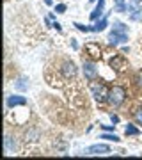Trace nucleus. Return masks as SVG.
I'll return each mask as SVG.
<instances>
[{"label": "nucleus", "instance_id": "0eeeda50", "mask_svg": "<svg viewBox=\"0 0 142 160\" xmlns=\"http://www.w3.org/2000/svg\"><path fill=\"white\" fill-rule=\"evenodd\" d=\"M62 75L66 77V78H75L76 77V66H75V62H64L62 64Z\"/></svg>", "mask_w": 142, "mask_h": 160}, {"label": "nucleus", "instance_id": "a211bd4d", "mask_svg": "<svg viewBox=\"0 0 142 160\" xmlns=\"http://www.w3.org/2000/svg\"><path fill=\"white\" fill-rule=\"evenodd\" d=\"M87 50H92V57H100V48L96 50V45H87Z\"/></svg>", "mask_w": 142, "mask_h": 160}, {"label": "nucleus", "instance_id": "7ed1b4c3", "mask_svg": "<svg viewBox=\"0 0 142 160\" xmlns=\"http://www.w3.org/2000/svg\"><path fill=\"white\" fill-rule=\"evenodd\" d=\"M126 41H128V32H115V30H112L110 36H108V43L112 46H117L121 43H126Z\"/></svg>", "mask_w": 142, "mask_h": 160}, {"label": "nucleus", "instance_id": "4be33fe9", "mask_svg": "<svg viewBox=\"0 0 142 160\" xmlns=\"http://www.w3.org/2000/svg\"><path fill=\"white\" fill-rule=\"evenodd\" d=\"M55 11L57 12H66V6H64V4H59V6L55 7Z\"/></svg>", "mask_w": 142, "mask_h": 160}, {"label": "nucleus", "instance_id": "9d476101", "mask_svg": "<svg viewBox=\"0 0 142 160\" xmlns=\"http://www.w3.org/2000/svg\"><path fill=\"white\" fill-rule=\"evenodd\" d=\"M4 148H6V151H9V153H14V151H16V142L12 141L11 135H6V139H4Z\"/></svg>", "mask_w": 142, "mask_h": 160}, {"label": "nucleus", "instance_id": "dca6fc26", "mask_svg": "<svg viewBox=\"0 0 142 160\" xmlns=\"http://www.w3.org/2000/svg\"><path fill=\"white\" fill-rule=\"evenodd\" d=\"M125 133H126V135H139L140 132H139V128H137V126L128 125V126H126V130H125Z\"/></svg>", "mask_w": 142, "mask_h": 160}, {"label": "nucleus", "instance_id": "f3484780", "mask_svg": "<svg viewBox=\"0 0 142 160\" xmlns=\"http://www.w3.org/2000/svg\"><path fill=\"white\" fill-rule=\"evenodd\" d=\"M100 139H105V141H114V142H119V141H121V139L117 137L115 133H103Z\"/></svg>", "mask_w": 142, "mask_h": 160}, {"label": "nucleus", "instance_id": "b1692460", "mask_svg": "<svg viewBox=\"0 0 142 160\" xmlns=\"http://www.w3.org/2000/svg\"><path fill=\"white\" fill-rule=\"evenodd\" d=\"M110 119H112V123H119V118H117V116H110Z\"/></svg>", "mask_w": 142, "mask_h": 160}, {"label": "nucleus", "instance_id": "20e7f679", "mask_svg": "<svg viewBox=\"0 0 142 160\" xmlns=\"http://www.w3.org/2000/svg\"><path fill=\"white\" fill-rule=\"evenodd\" d=\"M82 68H84V75L87 80H94L98 75V69H96V64L91 62V61H84L82 64Z\"/></svg>", "mask_w": 142, "mask_h": 160}, {"label": "nucleus", "instance_id": "2eb2a0df", "mask_svg": "<svg viewBox=\"0 0 142 160\" xmlns=\"http://www.w3.org/2000/svg\"><path fill=\"white\" fill-rule=\"evenodd\" d=\"M14 87H16V89H20V91H25V89L28 87L27 78H18L16 82H14Z\"/></svg>", "mask_w": 142, "mask_h": 160}, {"label": "nucleus", "instance_id": "f257e3e1", "mask_svg": "<svg viewBox=\"0 0 142 160\" xmlns=\"http://www.w3.org/2000/svg\"><path fill=\"white\" fill-rule=\"evenodd\" d=\"M126 100V91L123 89V87L115 86L110 89V92H108V100L107 102L112 105V107H119V105H123V102Z\"/></svg>", "mask_w": 142, "mask_h": 160}, {"label": "nucleus", "instance_id": "cd10ccee", "mask_svg": "<svg viewBox=\"0 0 142 160\" xmlns=\"http://www.w3.org/2000/svg\"><path fill=\"white\" fill-rule=\"evenodd\" d=\"M46 2V6H51V0H45Z\"/></svg>", "mask_w": 142, "mask_h": 160}, {"label": "nucleus", "instance_id": "412c9836", "mask_svg": "<svg viewBox=\"0 0 142 160\" xmlns=\"http://www.w3.org/2000/svg\"><path fill=\"white\" fill-rule=\"evenodd\" d=\"M135 119H137V123H139V125H142V109H139V110H137Z\"/></svg>", "mask_w": 142, "mask_h": 160}, {"label": "nucleus", "instance_id": "ddd939ff", "mask_svg": "<svg viewBox=\"0 0 142 160\" xmlns=\"http://www.w3.org/2000/svg\"><path fill=\"white\" fill-rule=\"evenodd\" d=\"M130 20H131V22H140V20H142V9H140V7H137L135 11L130 12Z\"/></svg>", "mask_w": 142, "mask_h": 160}, {"label": "nucleus", "instance_id": "4468645a", "mask_svg": "<svg viewBox=\"0 0 142 160\" xmlns=\"http://www.w3.org/2000/svg\"><path fill=\"white\" fill-rule=\"evenodd\" d=\"M112 30H115V32H128V25H125V23H121V22H114Z\"/></svg>", "mask_w": 142, "mask_h": 160}, {"label": "nucleus", "instance_id": "39448f33", "mask_svg": "<svg viewBox=\"0 0 142 160\" xmlns=\"http://www.w3.org/2000/svg\"><path fill=\"white\" fill-rule=\"evenodd\" d=\"M27 105V98L25 96H20V94H12V96L7 98V107L12 109V107H23Z\"/></svg>", "mask_w": 142, "mask_h": 160}, {"label": "nucleus", "instance_id": "393cba45", "mask_svg": "<svg viewBox=\"0 0 142 160\" xmlns=\"http://www.w3.org/2000/svg\"><path fill=\"white\" fill-rule=\"evenodd\" d=\"M103 130L110 132V130H114V126H110V125H103Z\"/></svg>", "mask_w": 142, "mask_h": 160}, {"label": "nucleus", "instance_id": "5701e85b", "mask_svg": "<svg viewBox=\"0 0 142 160\" xmlns=\"http://www.w3.org/2000/svg\"><path fill=\"white\" fill-rule=\"evenodd\" d=\"M51 27H55V29L59 30V32L62 30V27H61V23H57V22H55V23H51Z\"/></svg>", "mask_w": 142, "mask_h": 160}, {"label": "nucleus", "instance_id": "9b49d317", "mask_svg": "<svg viewBox=\"0 0 142 160\" xmlns=\"http://www.w3.org/2000/svg\"><path fill=\"white\" fill-rule=\"evenodd\" d=\"M114 11L128 12V4H126V0H114Z\"/></svg>", "mask_w": 142, "mask_h": 160}, {"label": "nucleus", "instance_id": "f8f14e48", "mask_svg": "<svg viewBox=\"0 0 142 160\" xmlns=\"http://www.w3.org/2000/svg\"><path fill=\"white\" fill-rule=\"evenodd\" d=\"M110 66H112V68H115V69H123V68H125V59L121 57V55L110 59Z\"/></svg>", "mask_w": 142, "mask_h": 160}, {"label": "nucleus", "instance_id": "bb28decb", "mask_svg": "<svg viewBox=\"0 0 142 160\" xmlns=\"http://www.w3.org/2000/svg\"><path fill=\"white\" fill-rule=\"evenodd\" d=\"M130 4H139V2H142V0H128Z\"/></svg>", "mask_w": 142, "mask_h": 160}, {"label": "nucleus", "instance_id": "aec40b11", "mask_svg": "<svg viewBox=\"0 0 142 160\" xmlns=\"http://www.w3.org/2000/svg\"><path fill=\"white\" fill-rule=\"evenodd\" d=\"M135 84H137V87H139V89H142V71L135 77Z\"/></svg>", "mask_w": 142, "mask_h": 160}, {"label": "nucleus", "instance_id": "c85d7f7f", "mask_svg": "<svg viewBox=\"0 0 142 160\" xmlns=\"http://www.w3.org/2000/svg\"><path fill=\"white\" fill-rule=\"evenodd\" d=\"M89 2H94V0H89Z\"/></svg>", "mask_w": 142, "mask_h": 160}, {"label": "nucleus", "instance_id": "6ab92c4d", "mask_svg": "<svg viewBox=\"0 0 142 160\" xmlns=\"http://www.w3.org/2000/svg\"><path fill=\"white\" fill-rule=\"evenodd\" d=\"M73 25H75L78 30H82V32H91V27H85V25H82V23H78V22H75Z\"/></svg>", "mask_w": 142, "mask_h": 160}, {"label": "nucleus", "instance_id": "423d86ee", "mask_svg": "<svg viewBox=\"0 0 142 160\" xmlns=\"http://www.w3.org/2000/svg\"><path fill=\"white\" fill-rule=\"evenodd\" d=\"M105 153H110V146H107V144H94V146L87 148V155H105Z\"/></svg>", "mask_w": 142, "mask_h": 160}, {"label": "nucleus", "instance_id": "1a4fd4ad", "mask_svg": "<svg viewBox=\"0 0 142 160\" xmlns=\"http://www.w3.org/2000/svg\"><path fill=\"white\" fill-rule=\"evenodd\" d=\"M107 25H108V20H107V18L96 20V25H92V27H91V32H101V30L107 29Z\"/></svg>", "mask_w": 142, "mask_h": 160}, {"label": "nucleus", "instance_id": "f03ea898", "mask_svg": "<svg viewBox=\"0 0 142 160\" xmlns=\"http://www.w3.org/2000/svg\"><path fill=\"white\" fill-rule=\"evenodd\" d=\"M91 92H92V96H94V100L96 102H100V103H103V102H107L108 100V89L103 84H100V82H94V80H91Z\"/></svg>", "mask_w": 142, "mask_h": 160}, {"label": "nucleus", "instance_id": "a878e982", "mask_svg": "<svg viewBox=\"0 0 142 160\" xmlns=\"http://www.w3.org/2000/svg\"><path fill=\"white\" fill-rule=\"evenodd\" d=\"M71 46H73L75 50H76V48H78V45H76V41H75V39H73V41H71Z\"/></svg>", "mask_w": 142, "mask_h": 160}, {"label": "nucleus", "instance_id": "6e6552de", "mask_svg": "<svg viewBox=\"0 0 142 160\" xmlns=\"http://www.w3.org/2000/svg\"><path fill=\"white\" fill-rule=\"evenodd\" d=\"M103 9H105V0H100V2H98V7L91 12V20H92V22L100 20V16L103 14Z\"/></svg>", "mask_w": 142, "mask_h": 160}]
</instances>
